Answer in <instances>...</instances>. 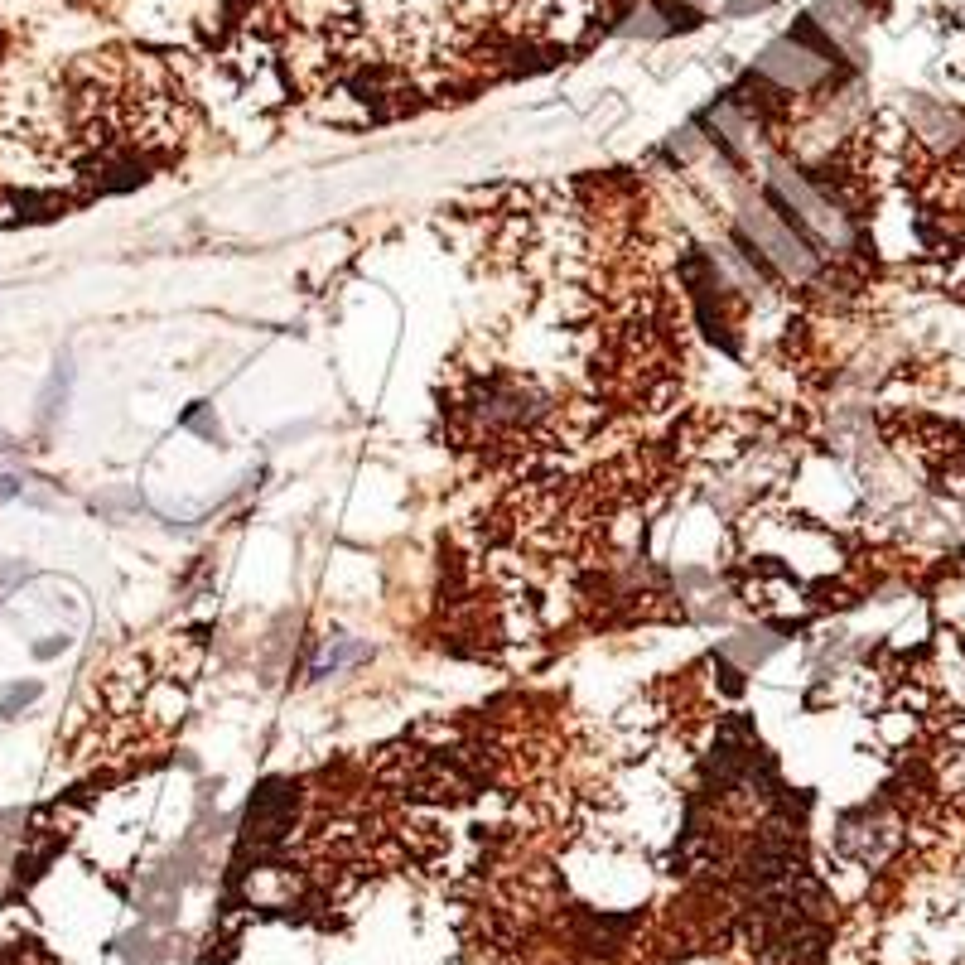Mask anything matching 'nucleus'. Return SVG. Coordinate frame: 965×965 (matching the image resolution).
<instances>
[{
	"instance_id": "1",
	"label": "nucleus",
	"mask_w": 965,
	"mask_h": 965,
	"mask_svg": "<svg viewBox=\"0 0 965 965\" xmlns=\"http://www.w3.org/2000/svg\"><path fill=\"white\" fill-rule=\"evenodd\" d=\"M353 657H362L358 642H333V647H324V657H319V676H324V671H338V666L353 662Z\"/></svg>"
}]
</instances>
